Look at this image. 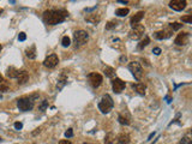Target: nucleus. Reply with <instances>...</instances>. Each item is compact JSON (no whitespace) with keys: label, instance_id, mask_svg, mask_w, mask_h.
Instances as JSON below:
<instances>
[{"label":"nucleus","instance_id":"obj_30","mask_svg":"<svg viewBox=\"0 0 192 144\" xmlns=\"http://www.w3.org/2000/svg\"><path fill=\"white\" fill-rule=\"evenodd\" d=\"M47 107H48V101H47V100H43L39 108H40V111H45Z\"/></svg>","mask_w":192,"mask_h":144},{"label":"nucleus","instance_id":"obj_11","mask_svg":"<svg viewBox=\"0 0 192 144\" xmlns=\"http://www.w3.org/2000/svg\"><path fill=\"white\" fill-rule=\"evenodd\" d=\"M175 45L178 46H185L187 42H188V33H181L176 36L175 39Z\"/></svg>","mask_w":192,"mask_h":144},{"label":"nucleus","instance_id":"obj_42","mask_svg":"<svg viewBox=\"0 0 192 144\" xmlns=\"http://www.w3.org/2000/svg\"><path fill=\"white\" fill-rule=\"evenodd\" d=\"M3 13V9H0V15H1Z\"/></svg>","mask_w":192,"mask_h":144},{"label":"nucleus","instance_id":"obj_18","mask_svg":"<svg viewBox=\"0 0 192 144\" xmlns=\"http://www.w3.org/2000/svg\"><path fill=\"white\" fill-rule=\"evenodd\" d=\"M129 143H130V136L126 133L120 134L117 139V144H129Z\"/></svg>","mask_w":192,"mask_h":144},{"label":"nucleus","instance_id":"obj_5","mask_svg":"<svg viewBox=\"0 0 192 144\" xmlns=\"http://www.w3.org/2000/svg\"><path fill=\"white\" fill-rule=\"evenodd\" d=\"M129 70L131 71V73L133 75V77L137 79V81H141L142 77H143V68L141 66L139 62L137 61H132L129 64Z\"/></svg>","mask_w":192,"mask_h":144},{"label":"nucleus","instance_id":"obj_20","mask_svg":"<svg viewBox=\"0 0 192 144\" xmlns=\"http://www.w3.org/2000/svg\"><path fill=\"white\" fill-rule=\"evenodd\" d=\"M25 53H27V56H28L29 59H35V58H36V49H35V46L28 48V49L25 50Z\"/></svg>","mask_w":192,"mask_h":144},{"label":"nucleus","instance_id":"obj_36","mask_svg":"<svg viewBox=\"0 0 192 144\" xmlns=\"http://www.w3.org/2000/svg\"><path fill=\"white\" fill-rule=\"evenodd\" d=\"M6 90H7L6 85H1V87H0V91H6Z\"/></svg>","mask_w":192,"mask_h":144},{"label":"nucleus","instance_id":"obj_29","mask_svg":"<svg viewBox=\"0 0 192 144\" xmlns=\"http://www.w3.org/2000/svg\"><path fill=\"white\" fill-rule=\"evenodd\" d=\"M181 21H182V22H185V23L191 24V23H192V16H191V15H188V16H184V17H181Z\"/></svg>","mask_w":192,"mask_h":144},{"label":"nucleus","instance_id":"obj_31","mask_svg":"<svg viewBox=\"0 0 192 144\" xmlns=\"http://www.w3.org/2000/svg\"><path fill=\"white\" fill-rule=\"evenodd\" d=\"M65 137H66V138H71V137H73V130H72V128H68V130L65 132Z\"/></svg>","mask_w":192,"mask_h":144},{"label":"nucleus","instance_id":"obj_8","mask_svg":"<svg viewBox=\"0 0 192 144\" xmlns=\"http://www.w3.org/2000/svg\"><path fill=\"white\" fill-rule=\"evenodd\" d=\"M112 87H113V90H114V93H117V94H120L124 89H125V87H126V83L124 82V81H121L120 78H114L113 81H112Z\"/></svg>","mask_w":192,"mask_h":144},{"label":"nucleus","instance_id":"obj_13","mask_svg":"<svg viewBox=\"0 0 192 144\" xmlns=\"http://www.w3.org/2000/svg\"><path fill=\"white\" fill-rule=\"evenodd\" d=\"M144 11H139V12H137L132 18H131V21H130V23H131V27L133 28V27H136L142 19H143V17H144Z\"/></svg>","mask_w":192,"mask_h":144},{"label":"nucleus","instance_id":"obj_9","mask_svg":"<svg viewBox=\"0 0 192 144\" xmlns=\"http://www.w3.org/2000/svg\"><path fill=\"white\" fill-rule=\"evenodd\" d=\"M58 62H59L58 56H57L55 54H51V55H48V56L45 59L43 65H45L46 67H48V68H53V67H55V66L58 65Z\"/></svg>","mask_w":192,"mask_h":144},{"label":"nucleus","instance_id":"obj_21","mask_svg":"<svg viewBox=\"0 0 192 144\" xmlns=\"http://www.w3.org/2000/svg\"><path fill=\"white\" fill-rule=\"evenodd\" d=\"M66 82H67V77H66L65 75H61V76H60V78H59V81H58V85H57L58 90H61V89H63V87L66 84Z\"/></svg>","mask_w":192,"mask_h":144},{"label":"nucleus","instance_id":"obj_32","mask_svg":"<svg viewBox=\"0 0 192 144\" xmlns=\"http://www.w3.org/2000/svg\"><path fill=\"white\" fill-rule=\"evenodd\" d=\"M25 39H27L25 33H19V35H18V40H19V41H25Z\"/></svg>","mask_w":192,"mask_h":144},{"label":"nucleus","instance_id":"obj_12","mask_svg":"<svg viewBox=\"0 0 192 144\" xmlns=\"http://www.w3.org/2000/svg\"><path fill=\"white\" fill-rule=\"evenodd\" d=\"M85 21L88 22V23H91V24H97V23H100V21H101V17H100V15H97V13H90V15H88V16H85Z\"/></svg>","mask_w":192,"mask_h":144},{"label":"nucleus","instance_id":"obj_14","mask_svg":"<svg viewBox=\"0 0 192 144\" xmlns=\"http://www.w3.org/2000/svg\"><path fill=\"white\" fill-rule=\"evenodd\" d=\"M17 81H18V84H25L29 81V73L27 71H19Z\"/></svg>","mask_w":192,"mask_h":144},{"label":"nucleus","instance_id":"obj_19","mask_svg":"<svg viewBox=\"0 0 192 144\" xmlns=\"http://www.w3.org/2000/svg\"><path fill=\"white\" fill-rule=\"evenodd\" d=\"M103 72H105V75H106L107 77H109V78H113V77L115 76V70H114L113 67H109V66H106L105 70H103Z\"/></svg>","mask_w":192,"mask_h":144},{"label":"nucleus","instance_id":"obj_22","mask_svg":"<svg viewBox=\"0 0 192 144\" xmlns=\"http://www.w3.org/2000/svg\"><path fill=\"white\" fill-rule=\"evenodd\" d=\"M129 12H130V10H129V9L123 7V9H118V10L115 11V15H117L118 17H125V16H127V15H129Z\"/></svg>","mask_w":192,"mask_h":144},{"label":"nucleus","instance_id":"obj_38","mask_svg":"<svg viewBox=\"0 0 192 144\" xmlns=\"http://www.w3.org/2000/svg\"><path fill=\"white\" fill-rule=\"evenodd\" d=\"M118 3H121V4H127V1H124V0H118Z\"/></svg>","mask_w":192,"mask_h":144},{"label":"nucleus","instance_id":"obj_39","mask_svg":"<svg viewBox=\"0 0 192 144\" xmlns=\"http://www.w3.org/2000/svg\"><path fill=\"white\" fill-rule=\"evenodd\" d=\"M166 99H167V102H168V103H169V102H170V101H172V99H170V97H169V96H167V97H166Z\"/></svg>","mask_w":192,"mask_h":144},{"label":"nucleus","instance_id":"obj_40","mask_svg":"<svg viewBox=\"0 0 192 144\" xmlns=\"http://www.w3.org/2000/svg\"><path fill=\"white\" fill-rule=\"evenodd\" d=\"M186 139H187V138H184V139L181 140V144H185V143H186Z\"/></svg>","mask_w":192,"mask_h":144},{"label":"nucleus","instance_id":"obj_7","mask_svg":"<svg viewBox=\"0 0 192 144\" xmlns=\"http://www.w3.org/2000/svg\"><path fill=\"white\" fill-rule=\"evenodd\" d=\"M88 79H89V83L91 84L92 88H97L101 85L102 83V76L100 73H96V72H92L88 76Z\"/></svg>","mask_w":192,"mask_h":144},{"label":"nucleus","instance_id":"obj_10","mask_svg":"<svg viewBox=\"0 0 192 144\" xmlns=\"http://www.w3.org/2000/svg\"><path fill=\"white\" fill-rule=\"evenodd\" d=\"M169 7L174 11H182L186 7V1L185 0H173L169 3Z\"/></svg>","mask_w":192,"mask_h":144},{"label":"nucleus","instance_id":"obj_3","mask_svg":"<svg viewBox=\"0 0 192 144\" xmlns=\"http://www.w3.org/2000/svg\"><path fill=\"white\" fill-rule=\"evenodd\" d=\"M113 106H114V102H113L112 97H111L108 94H106V95L102 96V100H101V102L99 103V109H100L103 114H107V113L111 112V109L113 108Z\"/></svg>","mask_w":192,"mask_h":144},{"label":"nucleus","instance_id":"obj_26","mask_svg":"<svg viewBox=\"0 0 192 144\" xmlns=\"http://www.w3.org/2000/svg\"><path fill=\"white\" fill-rule=\"evenodd\" d=\"M169 28H170L173 31H174V30H179V29L182 28V24L176 23V22H175V23H170V24H169Z\"/></svg>","mask_w":192,"mask_h":144},{"label":"nucleus","instance_id":"obj_35","mask_svg":"<svg viewBox=\"0 0 192 144\" xmlns=\"http://www.w3.org/2000/svg\"><path fill=\"white\" fill-rule=\"evenodd\" d=\"M59 144H72L71 142H68V140H66V139H63V140H60L59 142Z\"/></svg>","mask_w":192,"mask_h":144},{"label":"nucleus","instance_id":"obj_28","mask_svg":"<svg viewBox=\"0 0 192 144\" xmlns=\"http://www.w3.org/2000/svg\"><path fill=\"white\" fill-rule=\"evenodd\" d=\"M118 119H119V122H120V124H123V125H129V124H130V120H129L127 118H125L124 115H121V114L119 115V118H118Z\"/></svg>","mask_w":192,"mask_h":144},{"label":"nucleus","instance_id":"obj_16","mask_svg":"<svg viewBox=\"0 0 192 144\" xmlns=\"http://www.w3.org/2000/svg\"><path fill=\"white\" fill-rule=\"evenodd\" d=\"M132 88L135 91H137V94L139 95H144L145 94V89L147 87L143 84V83H136V84H132Z\"/></svg>","mask_w":192,"mask_h":144},{"label":"nucleus","instance_id":"obj_23","mask_svg":"<svg viewBox=\"0 0 192 144\" xmlns=\"http://www.w3.org/2000/svg\"><path fill=\"white\" fill-rule=\"evenodd\" d=\"M149 43H150V39H149L148 36H145V37H144V40H142V41L139 42V45H138V49H143V48H144V47H147Z\"/></svg>","mask_w":192,"mask_h":144},{"label":"nucleus","instance_id":"obj_6","mask_svg":"<svg viewBox=\"0 0 192 144\" xmlns=\"http://www.w3.org/2000/svg\"><path fill=\"white\" fill-rule=\"evenodd\" d=\"M144 31H145L144 27L141 25V24H137L136 27H133V28L131 29V31L129 33V36H130V39H132V40H139V39L143 36Z\"/></svg>","mask_w":192,"mask_h":144},{"label":"nucleus","instance_id":"obj_2","mask_svg":"<svg viewBox=\"0 0 192 144\" xmlns=\"http://www.w3.org/2000/svg\"><path fill=\"white\" fill-rule=\"evenodd\" d=\"M37 97V95H34L31 97L29 96H24V97H21L17 100V106L19 108V111L22 112H28V111H31L34 108V100Z\"/></svg>","mask_w":192,"mask_h":144},{"label":"nucleus","instance_id":"obj_37","mask_svg":"<svg viewBox=\"0 0 192 144\" xmlns=\"http://www.w3.org/2000/svg\"><path fill=\"white\" fill-rule=\"evenodd\" d=\"M154 136H155V132H153V133H150V136L148 137V140H149V139H151V138H153Z\"/></svg>","mask_w":192,"mask_h":144},{"label":"nucleus","instance_id":"obj_34","mask_svg":"<svg viewBox=\"0 0 192 144\" xmlns=\"http://www.w3.org/2000/svg\"><path fill=\"white\" fill-rule=\"evenodd\" d=\"M153 53H154L155 55H160V53H161V48H159V47L154 48V49H153Z\"/></svg>","mask_w":192,"mask_h":144},{"label":"nucleus","instance_id":"obj_43","mask_svg":"<svg viewBox=\"0 0 192 144\" xmlns=\"http://www.w3.org/2000/svg\"><path fill=\"white\" fill-rule=\"evenodd\" d=\"M187 144H192V142H191V140H188V143H187Z\"/></svg>","mask_w":192,"mask_h":144},{"label":"nucleus","instance_id":"obj_25","mask_svg":"<svg viewBox=\"0 0 192 144\" xmlns=\"http://www.w3.org/2000/svg\"><path fill=\"white\" fill-rule=\"evenodd\" d=\"M117 25H118V22H117V21H111V22H108V23L106 24V29H107V30H111V29L115 28Z\"/></svg>","mask_w":192,"mask_h":144},{"label":"nucleus","instance_id":"obj_15","mask_svg":"<svg viewBox=\"0 0 192 144\" xmlns=\"http://www.w3.org/2000/svg\"><path fill=\"white\" fill-rule=\"evenodd\" d=\"M170 35H172V30H161V31L155 33V39L164 40V39H168Z\"/></svg>","mask_w":192,"mask_h":144},{"label":"nucleus","instance_id":"obj_17","mask_svg":"<svg viewBox=\"0 0 192 144\" xmlns=\"http://www.w3.org/2000/svg\"><path fill=\"white\" fill-rule=\"evenodd\" d=\"M6 75H7L9 78H17L18 75H19V71H18L16 67H9Z\"/></svg>","mask_w":192,"mask_h":144},{"label":"nucleus","instance_id":"obj_45","mask_svg":"<svg viewBox=\"0 0 192 144\" xmlns=\"http://www.w3.org/2000/svg\"><path fill=\"white\" fill-rule=\"evenodd\" d=\"M1 140H3V139H1V137H0V142H1Z\"/></svg>","mask_w":192,"mask_h":144},{"label":"nucleus","instance_id":"obj_4","mask_svg":"<svg viewBox=\"0 0 192 144\" xmlns=\"http://www.w3.org/2000/svg\"><path fill=\"white\" fill-rule=\"evenodd\" d=\"M73 39H74V43L76 47H80L86 43V41L89 40V34L84 30H77L73 34Z\"/></svg>","mask_w":192,"mask_h":144},{"label":"nucleus","instance_id":"obj_24","mask_svg":"<svg viewBox=\"0 0 192 144\" xmlns=\"http://www.w3.org/2000/svg\"><path fill=\"white\" fill-rule=\"evenodd\" d=\"M114 136H113V133H108L107 136H106V138H105V144H112L113 142H114Z\"/></svg>","mask_w":192,"mask_h":144},{"label":"nucleus","instance_id":"obj_27","mask_svg":"<svg viewBox=\"0 0 192 144\" xmlns=\"http://www.w3.org/2000/svg\"><path fill=\"white\" fill-rule=\"evenodd\" d=\"M61 45H63L64 47H68V46L71 45V40H70V37H68V36H64V37H63V40H61Z\"/></svg>","mask_w":192,"mask_h":144},{"label":"nucleus","instance_id":"obj_44","mask_svg":"<svg viewBox=\"0 0 192 144\" xmlns=\"http://www.w3.org/2000/svg\"><path fill=\"white\" fill-rule=\"evenodd\" d=\"M1 48H3V46H1V45H0V50H1Z\"/></svg>","mask_w":192,"mask_h":144},{"label":"nucleus","instance_id":"obj_33","mask_svg":"<svg viewBox=\"0 0 192 144\" xmlns=\"http://www.w3.org/2000/svg\"><path fill=\"white\" fill-rule=\"evenodd\" d=\"M22 127H23V124H22V122H19V121L15 122V128H16V130H21Z\"/></svg>","mask_w":192,"mask_h":144},{"label":"nucleus","instance_id":"obj_41","mask_svg":"<svg viewBox=\"0 0 192 144\" xmlns=\"http://www.w3.org/2000/svg\"><path fill=\"white\" fill-rule=\"evenodd\" d=\"M1 82H3V76L0 75V83H1Z\"/></svg>","mask_w":192,"mask_h":144},{"label":"nucleus","instance_id":"obj_1","mask_svg":"<svg viewBox=\"0 0 192 144\" xmlns=\"http://www.w3.org/2000/svg\"><path fill=\"white\" fill-rule=\"evenodd\" d=\"M68 17L66 10H47L43 12V22L48 25H57L63 23Z\"/></svg>","mask_w":192,"mask_h":144}]
</instances>
